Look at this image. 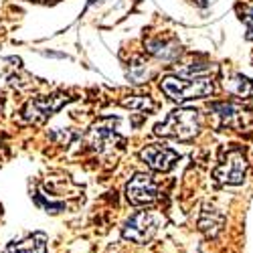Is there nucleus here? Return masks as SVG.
<instances>
[{"mask_svg": "<svg viewBox=\"0 0 253 253\" xmlns=\"http://www.w3.org/2000/svg\"><path fill=\"white\" fill-rule=\"evenodd\" d=\"M8 253H49L47 251V235L33 233L20 241H12L8 245Z\"/></svg>", "mask_w": 253, "mask_h": 253, "instance_id": "obj_9", "label": "nucleus"}, {"mask_svg": "<svg viewBox=\"0 0 253 253\" xmlns=\"http://www.w3.org/2000/svg\"><path fill=\"white\" fill-rule=\"evenodd\" d=\"M237 12L241 14V20H245V25H247V39H253V8L251 6H237Z\"/></svg>", "mask_w": 253, "mask_h": 253, "instance_id": "obj_14", "label": "nucleus"}, {"mask_svg": "<svg viewBox=\"0 0 253 253\" xmlns=\"http://www.w3.org/2000/svg\"><path fill=\"white\" fill-rule=\"evenodd\" d=\"M67 101H69L67 93H53V95H47V97H35L25 105L23 122L25 124H43L53 114H57Z\"/></svg>", "mask_w": 253, "mask_h": 253, "instance_id": "obj_4", "label": "nucleus"}, {"mask_svg": "<svg viewBox=\"0 0 253 253\" xmlns=\"http://www.w3.org/2000/svg\"><path fill=\"white\" fill-rule=\"evenodd\" d=\"M223 223H225V217L219 213L217 209H213V207H211V209L205 207L203 209V215L199 219V227H201V231H203L207 237H215L219 231H221Z\"/></svg>", "mask_w": 253, "mask_h": 253, "instance_id": "obj_11", "label": "nucleus"}, {"mask_svg": "<svg viewBox=\"0 0 253 253\" xmlns=\"http://www.w3.org/2000/svg\"><path fill=\"white\" fill-rule=\"evenodd\" d=\"M35 2H47V0H35Z\"/></svg>", "mask_w": 253, "mask_h": 253, "instance_id": "obj_15", "label": "nucleus"}, {"mask_svg": "<svg viewBox=\"0 0 253 253\" xmlns=\"http://www.w3.org/2000/svg\"><path fill=\"white\" fill-rule=\"evenodd\" d=\"M160 217L152 211H140V213L132 215L128 223L122 229V237L126 241H134V243H146L154 237L158 231Z\"/></svg>", "mask_w": 253, "mask_h": 253, "instance_id": "obj_3", "label": "nucleus"}, {"mask_svg": "<svg viewBox=\"0 0 253 253\" xmlns=\"http://www.w3.org/2000/svg\"><path fill=\"white\" fill-rule=\"evenodd\" d=\"M0 108H2V99H0Z\"/></svg>", "mask_w": 253, "mask_h": 253, "instance_id": "obj_16", "label": "nucleus"}, {"mask_svg": "<svg viewBox=\"0 0 253 253\" xmlns=\"http://www.w3.org/2000/svg\"><path fill=\"white\" fill-rule=\"evenodd\" d=\"M229 89L231 93H235L239 97H247L253 93V83L243 75H233V79L229 81Z\"/></svg>", "mask_w": 253, "mask_h": 253, "instance_id": "obj_12", "label": "nucleus"}, {"mask_svg": "<svg viewBox=\"0 0 253 253\" xmlns=\"http://www.w3.org/2000/svg\"><path fill=\"white\" fill-rule=\"evenodd\" d=\"M160 89L170 97L172 101H188V99H201L213 93V81L207 77L195 79H182L176 75H166L160 81Z\"/></svg>", "mask_w": 253, "mask_h": 253, "instance_id": "obj_2", "label": "nucleus"}, {"mask_svg": "<svg viewBox=\"0 0 253 253\" xmlns=\"http://www.w3.org/2000/svg\"><path fill=\"white\" fill-rule=\"evenodd\" d=\"M140 158L144 160V164H148V168H152L154 172H168L176 164L178 154L172 148H166V146L150 144L140 152Z\"/></svg>", "mask_w": 253, "mask_h": 253, "instance_id": "obj_7", "label": "nucleus"}, {"mask_svg": "<svg viewBox=\"0 0 253 253\" xmlns=\"http://www.w3.org/2000/svg\"><path fill=\"white\" fill-rule=\"evenodd\" d=\"M203 126L201 112L193 108H178L166 116L164 122L156 124L154 132L162 138H174V140H193Z\"/></svg>", "mask_w": 253, "mask_h": 253, "instance_id": "obj_1", "label": "nucleus"}, {"mask_svg": "<svg viewBox=\"0 0 253 253\" xmlns=\"http://www.w3.org/2000/svg\"><path fill=\"white\" fill-rule=\"evenodd\" d=\"M156 197H158V186H156V182L150 174L140 172L126 184V199L136 207L150 205V203L156 201Z\"/></svg>", "mask_w": 253, "mask_h": 253, "instance_id": "obj_6", "label": "nucleus"}, {"mask_svg": "<svg viewBox=\"0 0 253 253\" xmlns=\"http://www.w3.org/2000/svg\"><path fill=\"white\" fill-rule=\"evenodd\" d=\"M124 108H130V110H140V112H150L154 110V103L150 97H144V95H134L130 99H122Z\"/></svg>", "mask_w": 253, "mask_h": 253, "instance_id": "obj_13", "label": "nucleus"}, {"mask_svg": "<svg viewBox=\"0 0 253 253\" xmlns=\"http://www.w3.org/2000/svg\"><path fill=\"white\" fill-rule=\"evenodd\" d=\"M87 142L93 150H105L108 146H114L116 142H122V138L116 134L112 120L97 122L87 134Z\"/></svg>", "mask_w": 253, "mask_h": 253, "instance_id": "obj_8", "label": "nucleus"}, {"mask_svg": "<svg viewBox=\"0 0 253 253\" xmlns=\"http://www.w3.org/2000/svg\"><path fill=\"white\" fill-rule=\"evenodd\" d=\"M213 110L221 118L223 126H227V128H241V124H243V110L239 108V105L223 101V103H215Z\"/></svg>", "mask_w": 253, "mask_h": 253, "instance_id": "obj_10", "label": "nucleus"}, {"mask_svg": "<svg viewBox=\"0 0 253 253\" xmlns=\"http://www.w3.org/2000/svg\"><path fill=\"white\" fill-rule=\"evenodd\" d=\"M245 170H247V162H245L243 152L233 148L225 152V156L221 158L213 174L221 184H241L245 178Z\"/></svg>", "mask_w": 253, "mask_h": 253, "instance_id": "obj_5", "label": "nucleus"}]
</instances>
